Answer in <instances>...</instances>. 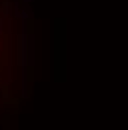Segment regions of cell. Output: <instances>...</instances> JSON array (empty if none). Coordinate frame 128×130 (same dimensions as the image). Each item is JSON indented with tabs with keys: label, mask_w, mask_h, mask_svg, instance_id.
<instances>
[{
	"label": "cell",
	"mask_w": 128,
	"mask_h": 130,
	"mask_svg": "<svg viewBox=\"0 0 128 130\" xmlns=\"http://www.w3.org/2000/svg\"><path fill=\"white\" fill-rule=\"evenodd\" d=\"M2 30H4V18H0V34H2Z\"/></svg>",
	"instance_id": "3"
},
{
	"label": "cell",
	"mask_w": 128,
	"mask_h": 130,
	"mask_svg": "<svg viewBox=\"0 0 128 130\" xmlns=\"http://www.w3.org/2000/svg\"><path fill=\"white\" fill-rule=\"evenodd\" d=\"M22 4H32V0H22Z\"/></svg>",
	"instance_id": "4"
},
{
	"label": "cell",
	"mask_w": 128,
	"mask_h": 130,
	"mask_svg": "<svg viewBox=\"0 0 128 130\" xmlns=\"http://www.w3.org/2000/svg\"><path fill=\"white\" fill-rule=\"evenodd\" d=\"M32 16H34L32 6H30V4H22V16H20V20H30Z\"/></svg>",
	"instance_id": "1"
},
{
	"label": "cell",
	"mask_w": 128,
	"mask_h": 130,
	"mask_svg": "<svg viewBox=\"0 0 128 130\" xmlns=\"http://www.w3.org/2000/svg\"><path fill=\"white\" fill-rule=\"evenodd\" d=\"M12 12H14V8L10 6V2H4V4H2V18H8Z\"/></svg>",
	"instance_id": "2"
}]
</instances>
